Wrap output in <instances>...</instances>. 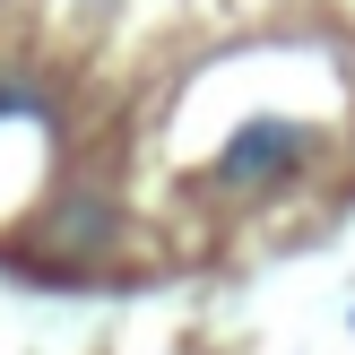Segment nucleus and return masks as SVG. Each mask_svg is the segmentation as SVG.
<instances>
[{
	"label": "nucleus",
	"instance_id": "nucleus-1",
	"mask_svg": "<svg viewBox=\"0 0 355 355\" xmlns=\"http://www.w3.org/2000/svg\"><path fill=\"white\" fill-rule=\"evenodd\" d=\"M329 148L321 121H295V113H243L217 148V182L225 191H286L312 156Z\"/></svg>",
	"mask_w": 355,
	"mask_h": 355
},
{
	"label": "nucleus",
	"instance_id": "nucleus-2",
	"mask_svg": "<svg viewBox=\"0 0 355 355\" xmlns=\"http://www.w3.org/2000/svg\"><path fill=\"white\" fill-rule=\"evenodd\" d=\"M61 243H87V252H96V243H113V208H104V200H69Z\"/></svg>",
	"mask_w": 355,
	"mask_h": 355
}]
</instances>
